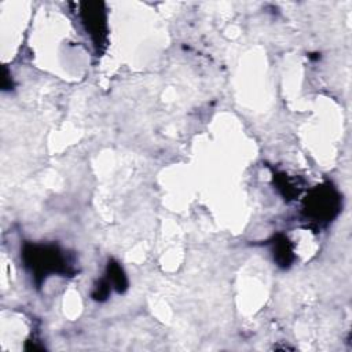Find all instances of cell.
I'll return each instance as SVG.
<instances>
[{
  "mask_svg": "<svg viewBox=\"0 0 352 352\" xmlns=\"http://www.w3.org/2000/svg\"><path fill=\"white\" fill-rule=\"evenodd\" d=\"M23 256L26 265L30 267L36 276H45L65 267L60 252L54 246H29L25 249Z\"/></svg>",
  "mask_w": 352,
  "mask_h": 352,
  "instance_id": "cell-1",
  "label": "cell"
}]
</instances>
